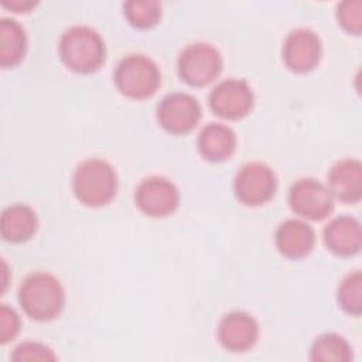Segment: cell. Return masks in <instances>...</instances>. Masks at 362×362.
<instances>
[{"instance_id": "obj_24", "label": "cell", "mask_w": 362, "mask_h": 362, "mask_svg": "<svg viewBox=\"0 0 362 362\" xmlns=\"http://www.w3.org/2000/svg\"><path fill=\"white\" fill-rule=\"evenodd\" d=\"M20 331V317L14 308L7 304L0 305V344H7L17 337Z\"/></svg>"}, {"instance_id": "obj_1", "label": "cell", "mask_w": 362, "mask_h": 362, "mask_svg": "<svg viewBox=\"0 0 362 362\" xmlns=\"http://www.w3.org/2000/svg\"><path fill=\"white\" fill-rule=\"evenodd\" d=\"M58 52L64 65L76 74H92L106 59L102 35L95 28L82 24L72 25L62 33Z\"/></svg>"}, {"instance_id": "obj_19", "label": "cell", "mask_w": 362, "mask_h": 362, "mask_svg": "<svg viewBox=\"0 0 362 362\" xmlns=\"http://www.w3.org/2000/svg\"><path fill=\"white\" fill-rule=\"evenodd\" d=\"M310 359L314 362H348L352 359V348L342 335L325 332L314 339Z\"/></svg>"}, {"instance_id": "obj_14", "label": "cell", "mask_w": 362, "mask_h": 362, "mask_svg": "<svg viewBox=\"0 0 362 362\" xmlns=\"http://www.w3.org/2000/svg\"><path fill=\"white\" fill-rule=\"evenodd\" d=\"M328 189L332 197L348 204L362 198V164L358 158L337 161L328 173Z\"/></svg>"}, {"instance_id": "obj_6", "label": "cell", "mask_w": 362, "mask_h": 362, "mask_svg": "<svg viewBox=\"0 0 362 362\" xmlns=\"http://www.w3.org/2000/svg\"><path fill=\"white\" fill-rule=\"evenodd\" d=\"M277 178L274 171L264 163L252 161L240 167L233 180L236 198L249 206H259L274 197Z\"/></svg>"}, {"instance_id": "obj_5", "label": "cell", "mask_w": 362, "mask_h": 362, "mask_svg": "<svg viewBox=\"0 0 362 362\" xmlns=\"http://www.w3.org/2000/svg\"><path fill=\"white\" fill-rule=\"evenodd\" d=\"M222 65L221 52L208 42L187 45L177 59L180 78L191 86H205L211 83L219 76Z\"/></svg>"}, {"instance_id": "obj_12", "label": "cell", "mask_w": 362, "mask_h": 362, "mask_svg": "<svg viewBox=\"0 0 362 362\" xmlns=\"http://www.w3.org/2000/svg\"><path fill=\"white\" fill-rule=\"evenodd\" d=\"M218 341L229 352H246L259 338L257 321L245 311H230L218 325Z\"/></svg>"}, {"instance_id": "obj_2", "label": "cell", "mask_w": 362, "mask_h": 362, "mask_svg": "<svg viewBox=\"0 0 362 362\" xmlns=\"http://www.w3.org/2000/svg\"><path fill=\"white\" fill-rule=\"evenodd\" d=\"M18 303L23 311L35 321H49L61 314L65 305V291L61 281L51 273L34 272L18 288Z\"/></svg>"}, {"instance_id": "obj_3", "label": "cell", "mask_w": 362, "mask_h": 362, "mask_svg": "<svg viewBox=\"0 0 362 362\" xmlns=\"http://www.w3.org/2000/svg\"><path fill=\"white\" fill-rule=\"evenodd\" d=\"M72 191L86 206L109 204L117 191V174L105 160L86 158L78 164L72 177Z\"/></svg>"}, {"instance_id": "obj_18", "label": "cell", "mask_w": 362, "mask_h": 362, "mask_svg": "<svg viewBox=\"0 0 362 362\" xmlns=\"http://www.w3.org/2000/svg\"><path fill=\"white\" fill-rule=\"evenodd\" d=\"M27 49V35L23 25L8 17L0 20V65L1 68L17 66Z\"/></svg>"}, {"instance_id": "obj_11", "label": "cell", "mask_w": 362, "mask_h": 362, "mask_svg": "<svg viewBox=\"0 0 362 362\" xmlns=\"http://www.w3.org/2000/svg\"><path fill=\"white\" fill-rule=\"evenodd\" d=\"M286 66L296 74L313 71L322 55V44L317 33L300 27L287 34L281 49Z\"/></svg>"}, {"instance_id": "obj_21", "label": "cell", "mask_w": 362, "mask_h": 362, "mask_svg": "<svg viewBox=\"0 0 362 362\" xmlns=\"http://www.w3.org/2000/svg\"><path fill=\"white\" fill-rule=\"evenodd\" d=\"M339 307L352 315L362 313V274L359 270L348 273L338 287Z\"/></svg>"}, {"instance_id": "obj_17", "label": "cell", "mask_w": 362, "mask_h": 362, "mask_svg": "<svg viewBox=\"0 0 362 362\" xmlns=\"http://www.w3.org/2000/svg\"><path fill=\"white\" fill-rule=\"evenodd\" d=\"M38 228L35 211L25 204H13L3 209L0 218L1 238L11 243H23L31 239Z\"/></svg>"}, {"instance_id": "obj_10", "label": "cell", "mask_w": 362, "mask_h": 362, "mask_svg": "<svg viewBox=\"0 0 362 362\" xmlns=\"http://www.w3.org/2000/svg\"><path fill=\"white\" fill-rule=\"evenodd\" d=\"M134 201L144 215L163 218L178 208L180 192L168 178L151 175L140 181L134 192Z\"/></svg>"}, {"instance_id": "obj_25", "label": "cell", "mask_w": 362, "mask_h": 362, "mask_svg": "<svg viewBox=\"0 0 362 362\" xmlns=\"http://www.w3.org/2000/svg\"><path fill=\"white\" fill-rule=\"evenodd\" d=\"M1 4L16 13H28L30 10H33L38 3L33 1V0H3Z\"/></svg>"}, {"instance_id": "obj_15", "label": "cell", "mask_w": 362, "mask_h": 362, "mask_svg": "<svg viewBox=\"0 0 362 362\" xmlns=\"http://www.w3.org/2000/svg\"><path fill=\"white\" fill-rule=\"evenodd\" d=\"M324 243L337 256H354L362 245L361 223L349 215H339L324 228Z\"/></svg>"}, {"instance_id": "obj_22", "label": "cell", "mask_w": 362, "mask_h": 362, "mask_svg": "<svg viewBox=\"0 0 362 362\" xmlns=\"http://www.w3.org/2000/svg\"><path fill=\"white\" fill-rule=\"evenodd\" d=\"M337 20L346 33L359 35L362 31V3L359 0H345L338 3Z\"/></svg>"}, {"instance_id": "obj_16", "label": "cell", "mask_w": 362, "mask_h": 362, "mask_svg": "<svg viewBox=\"0 0 362 362\" xmlns=\"http://www.w3.org/2000/svg\"><path fill=\"white\" fill-rule=\"evenodd\" d=\"M197 146L199 154L212 163L228 160L236 148L235 132L222 123H208L198 134Z\"/></svg>"}, {"instance_id": "obj_7", "label": "cell", "mask_w": 362, "mask_h": 362, "mask_svg": "<svg viewBox=\"0 0 362 362\" xmlns=\"http://www.w3.org/2000/svg\"><path fill=\"white\" fill-rule=\"evenodd\" d=\"M288 204L298 216L310 221H322L334 209V197L324 182L304 177L290 187Z\"/></svg>"}, {"instance_id": "obj_13", "label": "cell", "mask_w": 362, "mask_h": 362, "mask_svg": "<svg viewBox=\"0 0 362 362\" xmlns=\"http://www.w3.org/2000/svg\"><path fill=\"white\" fill-rule=\"evenodd\" d=\"M274 242L279 252L293 260L305 257L314 247V229L301 219L283 221L274 233Z\"/></svg>"}, {"instance_id": "obj_8", "label": "cell", "mask_w": 362, "mask_h": 362, "mask_svg": "<svg viewBox=\"0 0 362 362\" xmlns=\"http://www.w3.org/2000/svg\"><path fill=\"white\" fill-rule=\"evenodd\" d=\"M208 103L216 116L228 120H239L250 113L255 105V95L246 81L228 78L212 88Z\"/></svg>"}, {"instance_id": "obj_23", "label": "cell", "mask_w": 362, "mask_h": 362, "mask_svg": "<svg viewBox=\"0 0 362 362\" xmlns=\"http://www.w3.org/2000/svg\"><path fill=\"white\" fill-rule=\"evenodd\" d=\"M13 361H55L57 355L45 344L37 341H25L17 345L11 354Z\"/></svg>"}, {"instance_id": "obj_4", "label": "cell", "mask_w": 362, "mask_h": 362, "mask_svg": "<svg viewBox=\"0 0 362 362\" xmlns=\"http://www.w3.org/2000/svg\"><path fill=\"white\" fill-rule=\"evenodd\" d=\"M113 79L117 90L123 96L141 100L151 98L157 92L161 74L150 57L129 54L119 61Z\"/></svg>"}, {"instance_id": "obj_9", "label": "cell", "mask_w": 362, "mask_h": 362, "mask_svg": "<svg viewBox=\"0 0 362 362\" xmlns=\"http://www.w3.org/2000/svg\"><path fill=\"white\" fill-rule=\"evenodd\" d=\"M160 126L171 134L189 133L201 119V105L189 93L174 92L164 96L157 106Z\"/></svg>"}, {"instance_id": "obj_20", "label": "cell", "mask_w": 362, "mask_h": 362, "mask_svg": "<svg viewBox=\"0 0 362 362\" xmlns=\"http://www.w3.org/2000/svg\"><path fill=\"white\" fill-rule=\"evenodd\" d=\"M126 20L136 28H150L161 17V3L157 0H129L123 4Z\"/></svg>"}]
</instances>
